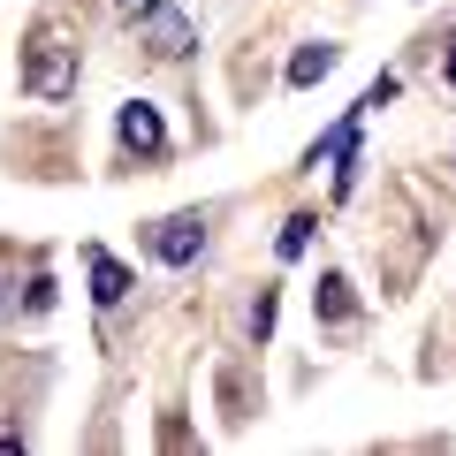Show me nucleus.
Wrapping results in <instances>:
<instances>
[{
  "instance_id": "0eeeda50",
  "label": "nucleus",
  "mask_w": 456,
  "mask_h": 456,
  "mask_svg": "<svg viewBox=\"0 0 456 456\" xmlns=\"http://www.w3.org/2000/svg\"><path fill=\"white\" fill-rule=\"evenodd\" d=\"M335 61H342V46H327V38L297 46V53H289V92H312L320 77H335Z\"/></svg>"
},
{
  "instance_id": "f257e3e1",
  "label": "nucleus",
  "mask_w": 456,
  "mask_h": 456,
  "mask_svg": "<svg viewBox=\"0 0 456 456\" xmlns=\"http://www.w3.org/2000/svg\"><path fill=\"white\" fill-rule=\"evenodd\" d=\"M77 77H84V61H77L69 38L38 31L31 46H23V92H31V99H69V92H77Z\"/></svg>"
},
{
  "instance_id": "f8f14e48",
  "label": "nucleus",
  "mask_w": 456,
  "mask_h": 456,
  "mask_svg": "<svg viewBox=\"0 0 456 456\" xmlns=\"http://www.w3.org/2000/svg\"><path fill=\"white\" fill-rule=\"evenodd\" d=\"M107 8H114V16H122V23H137V16H152L160 0H107Z\"/></svg>"
},
{
  "instance_id": "39448f33",
  "label": "nucleus",
  "mask_w": 456,
  "mask_h": 456,
  "mask_svg": "<svg viewBox=\"0 0 456 456\" xmlns=\"http://www.w3.org/2000/svg\"><path fill=\"white\" fill-rule=\"evenodd\" d=\"M365 114H373V107H365V99H358V107H350V114H342V122H335V130H320V137H312V145H305V167H312V175H320V167L335 160V152H350V145H358Z\"/></svg>"
},
{
  "instance_id": "f03ea898",
  "label": "nucleus",
  "mask_w": 456,
  "mask_h": 456,
  "mask_svg": "<svg viewBox=\"0 0 456 456\" xmlns=\"http://www.w3.org/2000/svg\"><path fill=\"white\" fill-rule=\"evenodd\" d=\"M114 145H122V160H160L167 152V122L152 99H122L114 107Z\"/></svg>"
},
{
  "instance_id": "7ed1b4c3",
  "label": "nucleus",
  "mask_w": 456,
  "mask_h": 456,
  "mask_svg": "<svg viewBox=\"0 0 456 456\" xmlns=\"http://www.w3.org/2000/svg\"><path fill=\"white\" fill-rule=\"evenodd\" d=\"M145 251L160 266H198L206 259V213H167V221L145 228Z\"/></svg>"
},
{
  "instance_id": "423d86ee",
  "label": "nucleus",
  "mask_w": 456,
  "mask_h": 456,
  "mask_svg": "<svg viewBox=\"0 0 456 456\" xmlns=\"http://www.w3.org/2000/svg\"><path fill=\"white\" fill-rule=\"evenodd\" d=\"M84 266H92V305H122V297H130L137 289V274H130V266H122V259H107V251H84Z\"/></svg>"
},
{
  "instance_id": "20e7f679",
  "label": "nucleus",
  "mask_w": 456,
  "mask_h": 456,
  "mask_svg": "<svg viewBox=\"0 0 456 456\" xmlns=\"http://www.w3.org/2000/svg\"><path fill=\"white\" fill-rule=\"evenodd\" d=\"M137 23H145V53H152V61H183V53L198 46V23L183 16L175 0H160V8H152V16H137Z\"/></svg>"
},
{
  "instance_id": "1a4fd4ad",
  "label": "nucleus",
  "mask_w": 456,
  "mask_h": 456,
  "mask_svg": "<svg viewBox=\"0 0 456 456\" xmlns=\"http://www.w3.org/2000/svg\"><path fill=\"white\" fill-rule=\"evenodd\" d=\"M312 228H320L312 213H289V221H281V259H305V251H312Z\"/></svg>"
},
{
  "instance_id": "9b49d317",
  "label": "nucleus",
  "mask_w": 456,
  "mask_h": 456,
  "mask_svg": "<svg viewBox=\"0 0 456 456\" xmlns=\"http://www.w3.org/2000/svg\"><path fill=\"white\" fill-rule=\"evenodd\" d=\"M23 312H53V274H31V297H23Z\"/></svg>"
},
{
  "instance_id": "ddd939ff",
  "label": "nucleus",
  "mask_w": 456,
  "mask_h": 456,
  "mask_svg": "<svg viewBox=\"0 0 456 456\" xmlns=\"http://www.w3.org/2000/svg\"><path fill=\"white\" fill-rule=\"evenodd\" d=\"M441 84L456 92V38H449V53H441Z\"/></svg>"
},
{
  "instance_id": "6e6552de",
  "label": "nucleus",
  "mask_w": 456,
  "mask_h": 456,
  "mask_svg": "<svg viewBox=\"0 0 456 456\" xmlns=\"http://www.w3.org/2000/svg\"><path fill=\"white\" fill-rule=\"evenodd\" d=\"M312 312H320L327 327L358 320V297H350V281H342V274H320V297H312Z\"/></svg>"
},
{
  "instance_id": "9d476101",
  "label": "nucleus",
  "mask_w": 456,
  "mask_h": 456,
  "mask_svg": "<svg viewBox=\"0 0 456 456\" xmlns=\"http://www.w3.org/2000/svg\"><path fill=\"white\" fill-rule=\"evenodd\" d=\"M274 312H281V297H274V289H259V297H251V342H266V335H274Z\"/></svg>"
}]
</instances>
